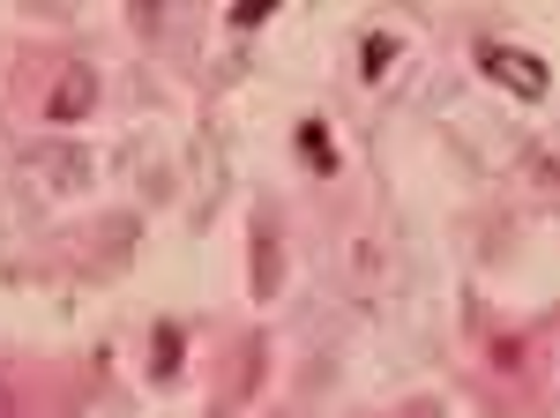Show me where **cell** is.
<instances>
[{
	"mask_svg": "<svg viewBox=\"0 0 560 418\" xmlns=\"http://www.w3.org/2000/svg\"><path fill=\"white\" fill-rule=\"evenodd\" d=\"M269 15H277V0H247V8H232V31H255Z\"/></svg>",
	"mask_w": 560,
	"mask_h": 418,
	"instance_id": "5",
	"label": "cell"
},
{
	"mask_svg": "<svg viewBox=\"0 0 560 418\" xmlns=\"http://www.w3.org/2000/svg\"><path fill=\"white\" fill-rule=\"evenodd\" d=\"M300 158L314 172H337V142H329V120H300Z\"/></svg>",
	"mask_w": 560,
	"mask_h": 418,
	"instance_id": "4",
	"label": "cell"
},
{
	"mask_svg": "<svg viewBox=\"0 0 560 418\" xmlns=\"http://www.w3.org/2000/svg\"><path fill=\"white\" fill-rule=\"evenodd\" d=\"M179 359H187V336H179V322H158V336H150V381H173Z\"/></svg>",
	"mask_w": 560,
	"mask_h": 418,
	"instance_id": "3",
	"label": "cell"
},
{
	"mask_svg": "<svg viewBox=\"0 0 560 418\" xmlns=\"http://www.w3.org/2000/svg\"><path fill=\"white\" fill-rule=\"evenodd\" d=\"M478 68H486L501 90H516V97H546V90H553V68H546L538 53H516V45L486 38V45H478Z\"/></svg>",
	"mask_w": 560,
	"mask_h": 418,
	"instance_id": "1",
	"label": "cell"
},
{
	"mask_svg": "<svg viewBox=\"0 0 560 418\" xmlns=\"http://www.w3.org/2000/svg\"><path fill=\"white\" fill-rule=\"evenodd\" d=\"M90 105H97V76H90L83 60L60 68V83H52V97H45V113H52V120H83Z\"/></svg>",
	"mask_w": 560,
	"mask_h": 418,
	"instance_id": "2",
	"label": "cell"
}]
</instances>
